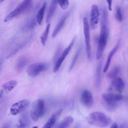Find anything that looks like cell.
Returning <instances> with one entry per match:
<instances>
[{
    "label": "cell",
    "mask_w": 128,
    "mask_h": 128,
    "mask_svg": "<svg viewBox=\"0 0 128 128\" xmlns=\"http://www.w3.org/2000/svg\"><path fill=\"white\" fill-rule=\"evenodd\" d=\"M109 36V28L108 22V12L104 8L102 10L100 18V35L96 51V58L99 60L102 57L105 46L106 45Z\"/></svg>",
    "instance_id": "cell-1"
},
{
    "label": "cell",
    "mask_w": 128,
    "mask_h": 128,
    "mask_svg": "<svg viewBox=\"0 0 128 128\" xmlns=\"http://www.w3.org/2000/svg\"><path fill=\"white\" fill-rule=\"evenodd\" d=\"M86 119L90 124L100 128L106 127L112 122L110 118L100 112H94L89 114Z\"/></svg>",
    "instance_id": "cell-2"
},
{
    "label": "cell",
    "mask_w": 128,
    "mask_h": 128,
    "mask_svg": "<svg viewBox=\"0 0 128 128\" xmlns=\"http://www.w3.org/2000/svg\"><path fill=\"white\" fill-rule=\"evenodd\" d=\"M102 98L106 108L109 110H114L118 106V102L122 99L123 96L118 94L108 92L103 94Z\"/></svg>",
    "instance_id": "cell-3"
},
{
    "label": "cell",
    "mask_w": 128,
    "mask_h": 128,
    "mask_svg": "<svg viewBox=\"0 0 128 128\" xmlns=\"http://www.w3.org/2000/svg\"><path fill=\"white\" fill-rule=\"evenodd\" d=\"M45 112L44 102L42 99L35 100L32 105L30 112V116L32 119L36 122L44 116Z\"/></svg>",
    "instance_id": "cell-4"
},
{
    "label": "cell",
    "mask_w": 128,
    "mask_h": 128,
    "mask_svg": "<svg viewBox=\"0 0 128 128\" xmlns=\"http://www.w3.org/2000/svg\"><path fill=\"white\" fill-rule=\"evenodd\" d=\"M32 2L31 0H24L19 4L18 6L12 12H10L6 16L5 18L4 21L7 22L21 14L26 11L32 4Z\"/></svg>",
    "instance_id": "cell-5"
},
{
    "label": "cell",
    "mask_w": 128,
    "mask_h": 128,
    "mask_svg": "<svg viewBox=\"0 0 128 128\" xmlns=\"http://www.w3.org/2000/svg\"><path fill=\"white\" fill-rule=\"evenodd\" d=\"M48 68V65L44 62H36L30 65L27 68L28 74L32 77L38 76L42 72L46 70Z\"/></svg>",
    "instance_id": "cell-6"
},
{
    "label": "cell",
    "mask_w": 128,
    "mask_h": 128,
    "mask_svg": "<svg viewBox=\"0 0 128 128\" xmlns=\"http://www.w3.org/2000/svg\"><path fill=\"white\" fill-rule=\"evenodd\" d=\"M83 26L86 54L88 58L90 59L91 57V46L90 44V25L88 18L86 17L83 18Z\"/></svg>",
    "instance_id": "cell-7"
},
{
    "label": "cell",
    "mask_w": 128,
    "mask_h": 128,
    "mask_svg": "<svg viewBox=\"0 0 128 128\" xmlns=\"http://www.w3.org/2000/svg\"><path fill=\"white\" fill-rule=\"evenodd\" d=\"M74 38L72 40V41L70 44L64 50L62 54H61V56H60V58L56 60V62L55 64V65L54 66V70H53V71L54 72H56L59 70L62 62H64L65 58L69 54L70 52V51L72 48L73 44H74Z\"/></svg>",
    "instance_id": "cell-8"
},
{
    "label": "cell",
    "mask_w": 128,
    "mask_h": 128,
    "mask_svg": "<svg viewBox=\"0 0 128 128\" xmlns=\"http://www.w3.org/2000/svg\"><path fill=\"white\" fill-rule=\"evenodd\" d=\"M27 100H23L14 104L10 108V112L12 115L15 116L24 109L29 104Z\"/></svg>",
    "instance_id": "cell-9"
},
{
    "label": "cell",
    "mask_w": 128,
    "mask_h": 128,
    "mask_svg": "<svg viewBox=\"0 0 128 128\" xmlns=\"http://www.w3.org/2000/svg\"><path fill=\"white\" fill-rule=\"evenodd\" d=\"M99 17L100 12L98 6L96 4L92 5L90 10V26L92 29L96 28L99 21Z\"/></svg>",
    "instance_id": "cell-10"
},
{
    "label": "cell",
    "mask_w": 128,
    "mask_h": 128,
    "mask_svg": "<svg viewBox=\"0 0 128 128\" xmlns=\"http://www.w3.org/2000/svg\"><path fill=\"white\" fill-rule=\"evenodd\" d=\"M80 100L82 104L86 107H91L94 104L93 96L88 90H84L80 94Z\"/></svg>",
    "instance_id": "cell-11"
},
{
    "label": "cell",
    "mask_w": 128,
    "mask_h": 128,
    "mask_svg": "<svg viewBox=\"0 0 128 128\" xmlns=\"http://www.w3.org/2000/svg\"><path fill=\"white\" fill-rule=\"evenodd\" d=\"M62 112V109L60 108L55 112L48 119L46 124L42 128H52L56 124V122L61 115Z\"/></svg>",
    "instance_id": "cell-12"
},
{
    "label": "cell",
    "mask_w": 128,
    "mask_h": 128,
    "mask_svg": "<svg viewBox=\"0 0 128 128\" xmlns=\"http://www.w3.org/2000/svg\"><path fill=\"white\" fill-rule=\"evenodd\" d=\"M124 82L122 79L120 78H116L112 82L109 90L114 89L118 92H122L124 89Z\"/></svg>",
    "instance_id": "cell-13"
},
{
    "label": "cell",
    "mask_w": 128,
    "mask_h": 128,
    "mask_svg": "<svg viewBox=\"0 0 128 128\" xmlns=\"http://www.w3.org/2000/svg\"><path fill=\"white\" fill-rule=\"evenodd\" d=\"M120 42H121V40L120 39H119L115 46L112 48V50L110 52L109 54H108V58H107V60H106V64L104 66V70H103V72H106L108 68H109V66H110V62H111V60H112V58L114 54L117 51V50H118V48H119V46H120Z\"/></svg>",
    "instance_id": "cell-14"
},
{
    "label": "cell",
    "mask_w": 128,
    "mask_h": 128,
    "mask_svg": "<svg viewBox=\"0 0 128 128\" xmlns=\"http://www.w3.org/2000/svg\"><path fill=\"white\" fill-rule=\"evenodd\" d=\"M28 62V58L27 56H23L20 57L16 62V71L20 72L25 68Z\"/></svg>",
    "instance_id": "cell-15"
},
{
    "label": "cell",
    "mask_w": 128,
    "mask_h": 128,
    "mask_svg": "<svg viewBox=\"0 0 128 128\" xmlns=\"http://www.w3.org/2000/svg\"><path fill=\"white\" fill-rule=\"evenodd\" d=\"M36 20L35 18H32L28 19L24 24L22 27V30L23 32H28L34 28L36 24Z\"/></svg>",
    "instance_id": "cell-16"
},
{
    "label": "cell",
    "mask_w": 128,
    "mask_h": 128,
    "mask_svg": "<svg viewBox=\"0 0 128 128\" xmlns=\"http://www.w3.org/2000/svg\"><path fill=\"white\" fill-rule=\"evenodd\" d=\"M58 5V2L56 0H52L49 7V9L47 14L46 18V22H48L52 17L53 16L55 11L56 10V7Z\"/></svg>",
    "instance_id": "cell-17"
},
{
    "label": "cell",
    "mask_w": 128,
    "mask_h": 128,
    "mask_svg": "<svg viewBox=\"0 0 128 128\" xmlns=\"http://www.w3.org/2000/svg\"><path fill=\"white\" fill-rule=\"evenodd\" d=\"M68 16V14H66L59 21V22H58V24H57L55 28L54 29L52 34V38H54L58 34V32H60V30L62 29V28H63L64 23L66 22V20L67 18V17Z\"/></svg>",
    "instance_id": "cell-18"
},
{
    "label": "cell",
    "mask_w": 128,
    "mask_h": 128,
    "mask_svg": "<svg viewBox=\"0 0 128 128\" xmlns=\"http://www.w3.org/2000/svg\"><path fill=\"white\" fill-rule=\"evenodd\" d=\"M46 7V3L44 2L43 4L42 5V7L38 10V11L36 14V20L37 22L40 25H41L42 24V20H43V18H44V12H45Z\"/></svg>",
    "instance_id": "cell-19"
},
{
    "label": "cell",
    "mask_w": 128,
    "mask_h": 128,
    "mask_svg": "<svg viewBox=\"0 0 128 128\" xmlns=\"http://www.w3.org/2000/svg\"><path fill=\"white\" fill-rule=\"evenodd\" d=\"M74 122V118L71 116L66 117L57 126L56 128H67L71 125Z\"/></svg>",
    "instance_id": "cell-20"
},
{
    "label": "cell",
    "mask_w": 128,
    "mask_h": 128,
    "mask_svg": "<svg viewBox=\"0 0 128 128\" xmlns=\"http://www.w3.org/2000/svg\"><path fill=\"white\" fill-rule=\"evenodd\" d=\"M29 122L28 116L27 114H23L19 120L16 128H25L28 124Z\"/></svg>",
    "instance_id": "cell-21"
},
{
    "label": "cell",
    "mask_w": 128,
    "mask_h": 128,
    "mask_svg": "<svg viewBox=\"0 0 128 128\" xmlns=\"http://www.w3.org/2000/svg\"><path fill=\"white\" fill-rule=\"evenodd\" d=\"M102 68V62H100L98 65L96 72V84L97 88H99L101 84V72Z\"/></svg>",
    "instance_id": "cell-22"
},
{
    "label": "cell",
    "mask_w": 128,
    "mask_h": 128,
    "mask_svg": "<svg viewBox=\"0 0 128 128\" xmlns=\"http://www.w3.org/2000/svg\"><path fill=\"white\" fill-rule=\"evenodd\" d=\"M18 82L15 80H10L6 82L2 86V88L6 92H10L17 85Z\"/></svg>",
    "instance_id": "cell-23"
},
{
    "label": "cell",
    "mask_w": 128,
    "mask_h": 128,
    "mask_svg": "<svg viewBox=\"0 0 128 128\" xmlns=\"http://www.w3.org/2000/svg\"><path fill=\"white\" fill-rule=\"evenodd\" d=\"M50 24L48 23L44 31V32L42 33V34L40 37L41 42L42 44V45H44V46L45 45V44L47 41V39H48V36L49 32H50Z\"/></svg>",
    "instance_id": "cell-24"
},
{
    "label": "cell",
    "mask_w": 128,
    "mask_h": 128,
    "mask_svg": "<svg viewBox=\"0 0 128 128\" xmlns=\"http://www.w3.org/2000/svg\"><path fill=\"white\" fill-rule=\"evenodd\" d=\"M120 71V68L119 66H116L114 67L110 72L107 74V76L109 78H114Z\"/></svg>",
    "instance_id": "cell-25"
},
{
    "label": "cell",
    "mask_w": 128,
    "mask_h": 128,
    "mask_svg": "<svg viewBox=\"0 0 128 128\" xmlns=\"http://www.w3.org/2000/svg\"><path fill=\"white\" fill-rule=\"evenodd\" d=\"M80 48L76 51V52L72 60V62H71V64L70 65V70H71L72 68H74L78 58V56H79V54H80Z\"/></svg>",
    "instance_id": "cell-26"
},
{
    "label": "cell",
    "mask_w": 128,
    "mask_h": 128,
    "mask_svg": "<svg viewBox=\"0 0 128 128\" xmlns=\"http://www.w3.org/2000/svg\"><path fill=\"white\" fill-rule=\"evenodd\" d=\"M115 18L118 22H122V13L121 8L120 7L118 6L116 8V13H115Z\"/></svg>",
    "instance_id": "cell-27"
},
{
    "label": "cell",
    "mask_w": 128,
    "mask_h": 128,
    "mask_svg": "<svg viewBox=\"0 0 128 128\" xmlns=\"http://www.w3.org/2000/svg\"><path fill=\"white\" fill-rule=\"evenodd\" d=\"M58 4H59L61 8L65 10H66L69 6V2L68 0H58Z\"/></svg>",
    "instance_id": "cell-28"
},
{
    "label": "cell",
    "mask_w": 128,
    "mask_h": 128,
    "mask_svg": "<svg viewBox=\"0 0 128 128\" xmlns=\"http://www.w3.org/2000/svg\"><path fill=\"white\" fill-rule=\"evenodd\" d=\"M106 2H108V10H110V11H112V1L111 0H106Z\"/></svg>",
    "instance_id": "cell-29"
},
{
    "label": "cell",
    "mask_w": 128,
    "mask_h": 128,
    "mask_svg": "<svg viewBox=\"0 0 128 128\" xmlns=\"http://www.w3.org/2000/svg\"><path fill=\"white\" fill-rule=\"evenodd\" d=\"M110 128H118V126L117 124L116 123V122H114V123L112 124Z\"/></svg>",
    "instance_id": "cell-30"
},
{
    "label": "cell",
    "mask_w": 128,
    "mask_h": 128,
    "mask_svg": "<svg viewBox=\"0 0 128 128\" xmlns=\"http://www.w3.org/2000/svg\"><path fill=\"white\" fill-rule=\"evenodd\" d=\"M3 94V91L2 90H0V98L2 96Z\"/></svg>",
    "instance_id": "cell-31"
},
{
    "label": "cell",
    "mask_w": 128,
    "mask_h": 128,
    "mask_svg": "<svg viewBox=\"0 0 128 128\" xmlns=\"http://www.w3.org/2000/svg\"><path fill=\"white\" fill-rule=\"evenodd\" d=\"M2 62L0 60V70H1V68H2Z\"/></svg>",
    "instance_id": "cell-32"
},
{
    "label": "cell",
    "mask_w": 128,
    "mask_h": 128,
    "mask_svg": "<svg viewBox=\"0 0 128 128\" xmlns=\"http://www.w3.org/2000/svg\"><path fill=\"white\" fill-rule=\"evenodd\" d=\"M120 128H124V125H123V124L120 125Z\"/></svg>",
    "instance_id": "cell-33"
},
{
    "label": "cell",
    "mask_w": 128,
    "mask_h": 128,
    "mask_svg": "<svg viewBox=\"0 0 128 128\" xmlns=\"http://www.w3.org/2000/svg\"><path fill=\"white\" fill-rule=\"evenodd\" d=\"M2 128H8V126L7 125H6V126H3Z\"/></svg>",
    "instance_id": "cell-34"
},
{
    "label": "cell",
    "mask_w": 128,
    "mask_h": 128,
    "mask_svg": "<svg viewBox=\"0 0 128 128\" xmlns=\"http://www.w3.org/2000/svg\"><path fill=\"white\" fill-rule=\"evenodd\" d=\"M32 128H38V126H34Z\"/></svg>",
    "instance_id": "cell-35"
},
{
    "label": "cell",
    "mask_w": 128,
    "mask_h": 128,
    "mask_svg": "<svg viewBox=\"0 0 128 128\" xmlns=\"http://www.w3.org/2000/svg\"><path fill=\"white\" fill-rule=\"evenodd\" d=\"M78 128V127H77V126H76V127H74V128Z\"/></svg>",
    "instance_id": "cell-36"
}]
</instances>
